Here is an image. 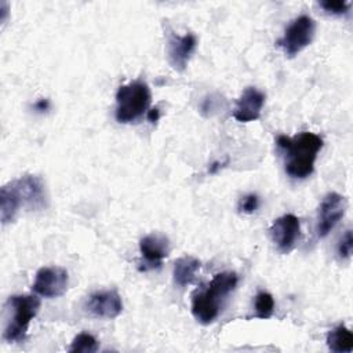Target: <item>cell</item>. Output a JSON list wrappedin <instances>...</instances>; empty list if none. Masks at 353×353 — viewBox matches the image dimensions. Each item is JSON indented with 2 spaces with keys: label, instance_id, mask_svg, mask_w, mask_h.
Wrapping results in <instances>:
<instances>
[{
  "label": "cell",
  "instance_id": "cell-1",
  "mask_svg": "<svg viewBox=\"0 0 353 353\" xmlns=\"http://www.w3.org/2000/svg\"><path fill=\"white\" fill-rule=\"evenodd\" d=\"M47 205L46 185L39 175H23L0 189V219L12 222L22 207L43 210Z\"/></svg>",
  "mask_w": 353,
  "mask_h": 353
},
{
  "label": "cell",
  "instance_id": "cell-2",
  "mask_svg": "<svg viewBox=\"0 0 353 353\" xmlns=\"http://www.w3.org/2000/svg\"><path fill=\"white\" fill-rule=\"evenodd\" d=\"M277 146L283 152L284 170L295 179H305L312 175L317 153L323 148V139L313 132H301L295 137L279 135Z\"/></svg>",
  "mask_w": 353,
  "mask_h": 353
},
{
  "label": "cell",
  "instance_id": "cell-3",
  "mask_svg": "<svg viewBox=\"0 0 353 353\" xmlns=\"http://www.w3.org/2000/svg\"><path fill=\"white\" fill-rule=\"evenodd\" d=\"M239 277L234 272L216 273L205 290L197 291L192 296V314L201 324L212 323L222 306V301L237 285Z\"/></svg>",
  "mask_w": 353,
  "mask_h": 353
},
{
  "label": "cell",
  "instance_id": "cell-4",
  "mask_svg": "<svg viewBox=\"0 0 353 353\" xmlns=\"http://www.w3.org/2000/svg\"><path fill=\"white\" fill-rule=\"evenodd\" d=\"M150 98L149 85L141 80L120 85L116 92V120L121 124L137 121L148 112Z\"/></svg>",
  "mask_w": 353,
  "mask_h": 353
},
{
  "label": "cell",
  "instance_id": "cell-5",
  "mask_svg": "<svg viewBox=\"0 0 353 353\" xmlns=\"http://www.w3.org/2000/svg\"><path fill=\"white\" fill-rule=\"evenodd\" d=\"M12 317L7 323L3 338L7 342H22L26 336L29 323L40 309V299L36 295H12L7 302Z\"/></svg>",
  "mask_w": 353,
  "mask_h": 353
},
{
  "label": "cell",
  "instance_id": "cell-6",
  "mask_svg": "<svg viewBox=\"0 0 353 353\" xmlns=\"http://www.w3.org/2000/svg\"><path fill=\"white\" fill-rule=\"evenodd\" d=\"M314 32V21L309 15H299L287 26L283 37L277 40V46L287 57L292 58L312 43Z\"/></svg>",
  "mask_w": 353,
  "mask_h": 353
},
{
  "label": "cell",
  "instance_id": "cell-7",
  "mask_svg": "<svg viewBox=\"0 0 353 353\" xmlns=\"http://www.w3.org/2000/svg\"><path fill=\"white\" fill-rule=\"evenodd\" d=\"M69 285V274L63 268L46 266L37 270L33 291L44 298L62 296Z\"/></svg>",
  "mask_w": 353,
  "mask_h": 353
},
{
  "label": "cell",
  "instance_id": "cell-8",
  "mask_svg": "<svg viewBox=\"0 0 353 353\" xmlns=\"http://www.w3.org/2000/svg\"><path fill=\"white\" fill-rule=\"evenodd\" d=\"M346 211V199L339 193L331 192L324 196L317 215L316 232L320 239L330 234V232L338 225Z\"/></svg>",
  "mask_w": 353,
  "mask_h": 353
},
{
  "label": "cell",
  "instance_id": "cell-9",
  "mask_svg": "<svg viewBox=\"0 0 353 353\" xmlns=\"http://www.w3.org/2000/svg\"><path fill=\"white\" fill-rule=\"evenodd\" d=\"M197 39L193 33L179 36L174 32L167 34V57L168 62L176 72H183L192 54L196 50Z\"/></svg>",
  "mask_w": 353,
  "mask_h": 353
},
{
  "label": "cell",
  "instance_id": "cell-10",
  "mask_svg": "<svg viewBox=\"0 0 353 353\" xmlns=\"http://www.w3.org/2000/svg\"><path fill=\"white\" fill-rule=\"evenodd\" d=\"M301 233V222L294 214H285L277 218L270 226V237L277 250L283 254H288Z\"/></svg>",
  "mask_w": 353,
  "mask_h": 353
},
{
  "label": "cell",
  "instance_id": "cell-11",
  "mask_svg": "<svg viewBox=\"0 0 353 353\" xmlns=\"http://www.w3.org/2000/svg\"><path fill=\"white\" fill-rule=\"evenodd\" d=\"M139 251L145 263L143 268H141V270L160 268L163 259L167 258L170 252L168 239L161 233H150L141 239Z\"/></svg>",
  "mask_w": 353,
  "mask_h": 353
},
{
  "label": "cell",
  "instance_id": "cell-12",
  "mask_svg": "<svg viewBox=\"0 0 353 353\" xmlns=\"http://www.w3.org/2000/svg\"><path fill=\"white\" fill-rule=\"evenodd\" d=\"M87 309L97 317L114 319L123 310V302L117 291L105 290L97 291L88 296Z\"/></svg>",
  "mask_w": 353,
  "mask_h": 353
},
{
  "label": "cell",
  "instance_id": "cell-13",
  "mask_svg": "<svg viewBox=\"0 0 353 353\" xmlns=\"http://www.w3.org/2000/svg\"><path fill=\"white\" fill-rule=\"evenodd\" d=\"M265 103V94L255 87H247L236 102L233 117L240 123L258 120Z\"/></svg>",
  "mask_w": 353,
  "mask_h": 353
},
{
  "label": "cell",
  "instance_id": "cell-14",
  "mask_svg": "<svg viewBox=\"0 0 353 353\" xmlns=\"http://www.w3.org/2000/svg\"><path fill=\"white\" fill-rule=\"evenodd\" d=\"M200 266H201L200 261L194 256L188 255V256L178 258L174 263V270H172L174 283L179 287L189 285L194 280Z\"/></svg>",
  "mask_w": 353,
  "mask_h": 353
},
{
  "label": "cell",
  "instance_id": "cell-15",
  "mask_svg": "<svg viewBox=\"0 0 353 353\" xmlns=\"http://www.w3.org/2000/svg\"><path fill=\"white\" fill-rule=\"evenodd\" d=\"M327 345L335 353H350L353 350L352 331L343 324L332 328L327 335Z\"/></svg>",
  "mask_w": 353,
  "mask_h": 353
},
{
  "label": "cell",
  "instance_id": "cell-16",
  "mask_svg": "<svg viewBox=\"0 0 353 353\" xmlns=\"http://www.w3.org/2000/svg\"><path fill=\"white\" fill-rule=\"evenodd\" d=\"M254 307H255V317L266 320L272 317L274 312V301L273 296L266 291H259L255 295L254 299Z\"/></svg>",
  "mask_w": 353,
  "mask_h": 353
},
{
  "label": "cell",
  "instance_id": "cell-17",
  "mask_svg": "<svg viewBox=\"0 0 353 353\" xmlns=\"http://www.w3.org/2000/svg\"><path fill=\"white\" fill-rule=\"evenodd\" d=\"M97 350H98L97 339L87 332H80L79 335H76L69 347L70 353H94Z\"/></svg>",
  "mask_w": 353,
  "mask_h": 353
},
{
  "label": "cell",
  "instance_id": "cell-18",
  "mask_svg": "<svg viewBox=\"0 0 353 353\" xmlns=\"http://www.w3.org/2000/svg\"><path fill=\"white\" fill-rule=\"evenodd\" d=\"M319 6L331 15H342L349 11L350 4L343 0H323L319 3Z\"/></svg>",
  "mask_w": 353,
  "mask_h": 353
},
{
  "label": "cell",
  "instance_id": "cell-19",
  "mask_svg": "<svg viewBox=\"0 0 353 353\" xmlns=\"http://www.w3.org/2000/svg\"><path fill=\"white\" fill-rule=\"evenodd\" d=\"M353 250V237H352V230H346L342 239L339 240L338 244V254L342 259H347L352 255Z\"/></svg>",
  "mask_w": 353,
  "mask_h": 353
},
{
  "label": "cell",
  "instance_id": "cell-20",
  "mask_svg": "<svg viewBox=\"0 0 353 353\" xmlns=\"http://www.w3.org/2000/svg\"><path fill=\"white\" fill-rule=\"evenodd\" d=\"M258 205H259V199H258V196L251 193V194L244 196V197L240 200L239 208H240V211H243V212H245V214H252V212L258 208Z\"/></svg>",
  "mask_w": 353,
  "mask_h": 353
},
{
  "label": "cell",
  "instance_id": "cell-21",
  "mask_svg": "<svg viewBox=\"0 0 353 353\" xmlns=\"http://www.w3.org/2000/svg\"><path fill=\"white\" fill-rule=\"evenodd\" d=\"M48 108H50V102H48V99H39L36 103H34V109L37 110V112H46V110H48Z\"/></svg>",
  "mask_w": 353,
  "mask_h": 353
},
{
  "label": "cell",
  "instance_id": "cell-22",
  "mask_svg": "<svg viewBox=\"0 0 353 353\" xmlns=\"http://www.w3.org/2000/svg\"><path fill=\"white\" fill-rule=\"evenodd\" d=\"M160 117V112H159V108H153L150 110H148V120L152 121V123H156Z\"/></svg>",
  "mask_w": 353,
  "mask_h": 353
}]
</instances>
